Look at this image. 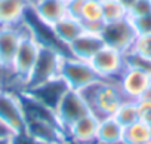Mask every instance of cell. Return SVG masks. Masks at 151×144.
Instances as JSON below:
<instances>
[{"label": "cell", "instance_id": "cell-1", "mask_svg": "<svg viewBox=\"0 0 151 144\" xmlns=\"http://www.w3.org/2000/svg\"><path fill=\"white\" fill-rule=\"evenodd\" d=\"M79 92L82 94L91 113L95 114L98 119L114 116L122 103L126 100L117 82L101 80V79L91 83L89 86H86Z\"/></svg>", "mask_w": 151, "mask_h": 144}, {"label": "cell", "instance_id": "cell-2", "mask_svg": "<svg viewBox=\"0 0 151 144\" xmlns=\"http://www.w3.org/2000/svg\"><path fill=\"white\" fill-rule=\"evenodd\" d=\"M25 21V34L21 40V45L17 51V55L14 58V64H12V75L15 82L19 85V89H24V85L31 73V70L36 64L37 55L40 52V42L37 40L31 25Z\"/></svg>", "mask_w": 151, "mask_h": 144}, {"label": "cell", "instance_id": "cell-3", "mask_svg": "<svg viewBox=\"0 0 151 144\" xmlns=\"http://www.w3.org/2000/svg\"><path fill=\"white\" fill-rule=\"evenodd\" d=\"M64 55L65 54L58 48L42 45L36 64L24 85V89H28V88L42 85L45 82H49L55 77H59V67H61V61Z\"/></svg>", "mask_w": 151, "mask_h": 144}, {"label": "cell", "instance_id": "cell-4", "mask_svg": "<svg viewBox=\"0 0 151 144\" xmlns=\"http://www.w3.org/2000/svg\"><path fill=\"white\" fill-rule=\"evenodd\" d=\"M59 77L73 91H82L91 83L99 80L96 71L89 61H82L70 55H64L59 67Z\"/></svg>", "mask_w": 151, "mask_h": 144}, {"label": "cell", "instance_id": "cell-5", "mask_svg": "<svg viewBox=\"0 0 151 144\" xmlns=\"http://www.w3.org/2000/svg\"><path fill=\"white\" fill-rule=\"evenodd\" d=\"M89 62L101 80L117 82L126 68V54L104 45Z\"/></svg>", "mask_w": 151, "mask_h": 144}, {"label": "cell", "instance_id": "cell-6", "mask_svg": "<svg viewBox=\"0 0 151 144\" xmlns=\"http://www.w3.org/2000/svg\"><path fill=\"white\" fill-rule=\"evenodd\" d=\"M99 34H101L104 45L114 48L123 54H127L132 49L138 37L135 27L129 18L114 21V22H105Z\"/></svg>", "mask_w": 151, "mask_h": 144}, {"label": "cell", "instance_id": "cell-7", "mask_svg": "<svg viewBox=\"0 0 151 144\" xmlns=\"http://www.w3.org/2000/svg\"><path fill=\"white\" fill-rule=\"evenodd\" d=\"M25 21L18 25L0 27V71L2 73L12 75L14 58L25 34Z\"/></svg>", "mask_w": 151, "mask_h": 144}, {"label": "cell", "instance_id": "cell-8", "mask_svg": "<svg viewBox=\"0 0 151 144\" xmlns=\"http://www.w3.org/2000/svg\"><path fill=\"white\" fill-rule=\"evenodd\" d=\"M0 122L11 132L22 131L25 128L24 109L18 91L2 89L0 92Z\"/></svg>", "mask_w": 151, "mask_h": 144}, {"label": "cell", "instance_id": "cell-9", "mask_svg": "<svg viewBox=\"0 0 151 144\" xmlns=\"http://www.w3.org/2000/svg\"><path fill=\"white\" fill-rule=\"evenodd\" d=\"M89 113H91V110H89L88 104L85 103L82 94L79 91H73V89H68L64 94V97L61 98V101L55 110L58 122L64 131H67L73 123H76L79 119L85 117Z\"/></svg>", "mask_w": 151, "mask_h": 144}, {"label": "cell", "instance_id": "cell-10", "mask_svg": "<svg viewBox=\"0 0 151 144\" xmlns=\"http://www.w3.org/2000/svg\"><path fill=\"white\" fill-rule=\"evenodd\" d=\"M117 83L123 95L126 97V100L138 101L145 94V91L151 86V75L144 70L126 64V68L120 75Z\"/></svg>", "mask_w": 151, "mask_h": 144}, {"label": "cell", "instance_id": "cell-11", "mask_svg": "<svg viewBox=\"0 0 151 144\" xmlns=\"http://www.w3.org/2000/svg\"><path fill=\"white\" fill-rule=\"evenodd\" d=\"M67 91H68V86L64 83V80L61 77H55V79H52L49 82H45L42 85L24 89L22 92H25L33 100H36L37 103H40L45 107L55 111L59 101H61V98L64 97V94Z\"/></svg>", "mask_w": 151, "mask_h": 144}, {"label": "cell", "instance_id": "cell-12", "mask_svg": "<svg viewBox=\"0 0 151 144\" xmlns=\"http://www.w3.org/2000/svg\"><path fill=\"white\" fill-rule=\"evenodd\" d=\"M104 46L99 33L83 31L79 37H76L65 46V55L74 56L82 61H91V58Z\"/></svg>", "mask_w": 151, "mask_h": 144}, {"label": "cell", "instance_id": "cell-13", "mask_svg": "<svg viewBox=\"0 0 151 144\" xmlns=\"http://www.w3.org/2000/svg\"><path fill=\"white\" fill-rule=\"evenodd\" d=\"M99 119L89 113L85 117L73 123L67 131V140L71 144H96V132H98Z\"/></svg>", "mask_w": 151, "mask_h": 144}, {"label": "cell", "instance_id": "cell-14", "mask_svg": "<svg viewBox=\"0 0 151 144\" xmlns=\"http://www.w3.org/2000/svg\"><path fill=\"white\" fill-rule=\"evenodd\" d=\"M34 18L42 24L52 27L67 14V0H33L31 9Z\"/></svg>", "mask_w": 151, "mask_h": 144}, {"label": "cell", "instance_id": "cell-15", "mask_svg": "<svg viewBox=\"0 0 151 144\" xmlns=\"http://www.w3.org/2000/svg\"><path fill=\"white\" fill-rule=\"evenodd\" d=\"M33 0H0V27L24 22Z\"/></svg>", "mask_w": 151, "mask_h": 144}, {"label": "cell", "instance_id": "cell-16", "mask_svg": "<svg viewBox=\"0 0 151 144\" xmlns=\"http://www.w3.org/2000/svg\"><path fill=\"white\" fill-rule=\"evenodd\" d=\"M55 39L65 48L70 42H73L76 37H79L83 31L85 27L79 18H74L71 15H65L62 20H59L56 24L50 27Z\"/></svg>", "mask_w": 151, "mask_h": 144}, {"label": "cell", "instance_id": "cell-17", "mask_svg": "<svg viewBox=\"0 0 151 144\" xmlns=\"http://www.w3.org/2000/svg\"><path fill=\"white\" fill-rule=\"evenodd\" d=\"M79 20L82 21L86 31L101 33L102 25L105 24L104 15H102V5L98 2H93V0H86L79 15Z\"/></svg>", "mask_w": 151, "mask_h": 144}, {"label": "cell", "instance_id": "cell-18", "mask_svg": "<svg viewBox=\"0 0 151 144\" xmlns=\"http://www.w3.org/2000/svg\"><path fill=\"white\" fill-rule=\"evenodd\" d=\"M123 140V126L116 120L114 116L99 119L96 144H114Z\"/></svg>", "mask_w": 151, "mask_h": 144}, {"label": "cell", "instance_id": "cell-19", "mask_svg": "<svg viewBox=\"0 0 151 144\" xmlns=\"http://www.w3.org/2000/svg\"><path fill=\"white\" fill-rule=\"evenodd\" d=\"M151 138L148 123L138 120L129 126L123 128V143L126 144H147Z\"/></svg>", "mask_w": 151, "mask_h": 144}, {"label": "cell", "instance_id": "cell-20", "mask_svg": "<svg viewBox=\"0 0 151 144\" xmlns=\"http://www.w3.org/2000/svg\"><path fill=\"white\" fill-rule=\"evenodd\" d=\"M114 117L116 120L124 128V126H129L135 122L139 120V116H138V106H136V101L133 100H124L122 103V106L119 107V110L114 113Z\"/></svg>", "mask_w": 151, "mask_h": 144}, {"label": "cell", "instance_id": "cell-21", "mask_svg": "<svg viewBox=\"0 0 151 144\" xmlns=\"http://www.w3.org/2000/svg\"><path fill=\"white\" fill-rule=\"evenodd\" d=\"M102 15H104V22H114L129 18L127 9L119 0H108V2L102 3Z\"/></svg>", "mask_w": 151, "mask_h": 144}, {"label": "cell", "instance_id": "cell-22", "mask_svg": "<svg viewBox=\"0 0 151 144\" xmlns=\"http://www.w3.org/2000/svg\"><path fill=\"white\" fill-rule=\"evenodd\" d=\"M129 52L136 54V55L151 61V34L138 36L135 43H133V46H132V49Z\"/></svg>", "mask_w": 151, "mask_h": 144}, {"label": "cell", "instance_id": "cell-23", "mask_svg": "<svg viewBox=\"0 0 151 144\" xmlns=\"http://www.w3.org/2000/svg\"><path fill=\"white\" fill-rule=\"evenodd\" d=\"M151 14V0H135L133 5L127 9V17L130 20Z\"/></svg>", "mask_w": 151, "mask_h": 144}, {"label": "cell", "instance_id": "cell-24", "mask_svg": "<svg viewBox=\"0 0 151 144\" xmlns=\"http://www.w3.org/2000/svg\"><path fill=\"white\" fill-rule=\"evenodd\" d=\"M8 141H9V144H43L36 137H33L30 132H27L25 129L12 132L8 137Z\"/></svg>", "mask_w": 151, "mask_h": 144}, {"label": "cell", "instance_id": "cell-25", "mask_svg": "<svg viewBox=\"0 0 151 144\" xmlns=\"http://www.w3.org/2000/svg\"><path fill=\"white\" fill-rule=\"evenodd\" d=\"M130 21H132V24H133L135 31H136L138 36L151 34V14L144 15V17H139V18H135V20H130Z\"/></svg>", "mask_w": 151, "mask_h": 144}, {"label": "cell", "instance_id": "cell-26", "mask_svg": "<svg viewBox=\"0 0 151 144\" xmlns=\"http://www.w3.org/2000/svg\"><path fill=\"white\" fill-rule=\"evenodd\" d=\"M136 106H138L139 120H142L145 123H150L151 122V101L141 98V100L136 101Z\"/></svg>", "mask_w": 151, "mask_h": 144}, {"label": "cell", "instance_id": "cell-27", "mask_svg": "<svg viewBox=\"0 0 151 144\" xmlns=\"http://www.w3.org/2000/svg\"><path fill=\"white\" fill-rule=\"evenodd\" d=\"M85 2L86 0H67V14L74 18H79Z\"/></svg>", "mask_w": 151, "mask_h": 144}, {"label": "cell", "instance_id": "cell-28", "mask_svg": "<svg viewBox=\"0 0 151 144\" xmlns=\"http://www.w3.org/2000/svg\"><path fill=\"white\" fill-rule=\"evenodd\" d=\"M11 134H12V132H11L2 122H0V138H8Z\"/></svg>", "mask_w": 151, "mask_h": 144}, {"label": "cell", "instance_id": "cell-29", "mask_svg": "<svg viewBox=\"0 0 151 144\" xmlns=\"http://www.w3.org/2000/svg\"><path fill=\"white\" fill-rule=\"evenodd\" d=\"M119 2H120V3H122V5L126 8V9H129V8L133 5V2H135V0H119Z\"/></svg>", "mask_w": 151, "mask_h": 144}, {"label": "cell", "instance_id": "cell-30", "mask_svg": "<svg viewBox=\"0 0 151 144\" xmlns=\"http://www.w3.org/2000/svg\"><path fill=\"white\" fill-rule=\"evenodd\" d=\"M141 98H144V100H148V101H151V86H150V88H148V89L145 91V94H144V95H142ZM141 98H139V100H141Z\"/></svg>", "mask_w": 151, "mask_h": 144}, {"label": "cell", "instance_id": "cell-31", "mask_svg": "<svg viewBox=\"0 0 151 144\" xmlns=\"http://www.w3.org/2000/svg\"><path fill=\"white\" fill-rule=\"evenodd\" d=\"M0 144H9L8 138H0Z\"/></svg>", "mask_w": 151, "mask_h": 144}, {"label": "cell", "instance_id": "cell-32", "mask_svg": "<svg viewBox=\"0 0 151 144\" xmlns=\"http://www.w3.org/2000/svg\"><path fill=\"white\" fill-rule=\"evenodd\" d=\"M93 2H98V3H101V5H102V3H105V2H108V0H93Z\"/></svg>", "mask_w": 151, "mask_h": 144}, {"label": "cell", "instance_id": "cell-33", "mask_svg": "<svg viewBox=\"0 0 151 144\" xmlns=\"http://www.w3.org/2000/svg\"><path fill=\"white\" fill-rule=\"evenodd\" d=\"M2 89H3V85H2V82H0V92H2Z\"/></svg>", "mask_w": 151, "mask_h": 144}, {"label": "cell", "instance_id": "cell-34", "mask_svg": "<svg viewBox=\"0 0 151 144\" xmlns=\"http://www.w3.org/2000/svg\"><path fill=\"white\" fill-rule=\"evenodd\" d=\"M148 128H150V132H151V122L148 123Z\"/></svg>", "mask_w": 151, "mask_h": 144}, {"label": "cell", "instance_id": "cell-35", "mask_svg": "<svg viewBox=\"0 0 151 144\" xmlns=\"http://www.w3.org/2000/svg\"><path fill=\"white\" fill-rule=\"evenodd\" d=\"M114 144H126V143H123V141H120V143H114Z\"/></svg>", "mask_w": 151, "mask_h": 144}, {"label": "cell", "instance_id": "cell-36", "mask_svg": "<svg viewBox=\"0 0 151 144\" xmlns=\"http://www.w3.org/2000/svg\"><path fill=\"white\" fill-rule=\"evenodd\" d=\"M147 144H151V138H150V141H148V143H147Z\"/></svg>", "mask_w": 151, "mask_h": 144}, {"label": "cell", "instance_id": "cell-37", "mask_svg": "<svg viewBox=\"0 0 151 144\" xmlns=\"http://www.w3.org/2000/svg\"><path fill=\"white\" fill-rule=\"evenodd\" d=\"M62 144H71V143H68V141H67V143H62Z\"/></svg>", "mask_w": 151, "mask_h": 144}]
</instances>
